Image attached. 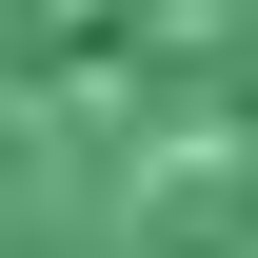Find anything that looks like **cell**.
<instances>
[{
  "label": "cell",
  "mask_w": 258,
  "mask_h": 258,
  "mask_svg": "<svg viewBox=\"0 0 258 258\" xmlns=\"http://www.w3.org/2000/svg\"><path fill=\"white\" fill-rule=\"evenodd\" d=\"M0 258H258V0H0Z\"/></svg>",
  "instance_id": "obj_1"
}]
</instances>
